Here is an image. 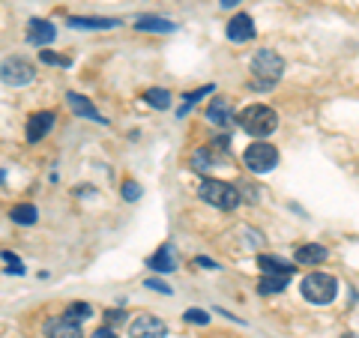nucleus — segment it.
<instances>
[{
    "mask_svg": "<svg viewBox=\"0 0 359 338\" xmlns=\"http://www.w3.org/2000/svg\"><path fill=\"white\" fill-rule=\"evenodd\" d=\"M219 4H222L224 9H231V6H237V4H240V0H219Z\"/></svg>",
    "mask_w": 359,
    "mask_h": 338,
    "instance_id": "473e14b6",
    "label": "nucleus"
},
{
    "mask_svg": "<svg viewBox=\"0 0 359 338\" xmlns=\"http://www.w3.org/2000/svg\"><path fill=\"white\" fill-rule=\"evenodd\" d=\"M287 278H290V276H269V273H264L261 281H257V290H261L264 297H269V294H282V290L287 288Z\"/></svg>",
    "mask_w": 359,
    "mask_h": 338,
    "instance_id": "6ab92c4d",
    "label": "nucleus"
},
{
    "mask_svg": "<svg viewBox=\"0 0 359 338\" xmlns=\"http://www.w3.org/2000/svg\"><path fill=\"white\" fill-rule=\"evenodd\" d=\"M4 269H6V273H13V276H21V273H25V264H21L18 255L4 252Z\"/></svg>",
    "mask_w": 359,
    "mask_h": 338,
    "instance_id": "b1692460",
    "label": "nucleus"
},
{
    "mask_svg": "<svg viewBox=\"0 0 359 338\" xmlns=\"http://www.w3.org/2000/svg\"><path fill=\"white\" fill-rule=\"evenodd\" d=\"M66 105L72 108V114H78V117H87V120H93V123H99V126H108V120L99 114V108L90 102L87 96H81V93H66Z\"/></svg>",
    "mask_w": 359,
    "mask_h": 338,
    "instance_id": "1a4fd4ad",
    "label": "nucleus"
},
{
    "mask_svg": "<svg viewBox=\"0 0 359 338\" xmlns=\"http://www.w3.org/2000/svg\"><path fill=\"white\" fill-rule=\"evenodd\" d=\"M90 338H117V335H114V330H108V326H102V330H96Z\"/></svg>",
    "mask_w": 359,
    "mask_h": 338,
    "instance_id": "2f4dec72",
    "label": "nucleus"
},
{
    "mask_svg": "<svg viewBox=\"0 0 359 338\" xmlns=\"http://www.w3.org/2000/svg\"><path fill=\"white\" fill-rule=\"evenodd\" d=\"M123 198H126V201H138L141 198V186L132 183V180H126V183H123Z\"/></svg>",
    "mask_w": 359,
    "mask_h": 338,
    "instance_id": "cd10ccee",
    "label": "nucleus"
},
{
    "mask_svg": "<svg viewBox=\"0 0 359 338\" xmlns=\"http://www.w3.org/2000/svg\"><path fill=\"white\" fill-rule=\"evenodd\" d=\"M195 266H201V269H219V264L210 261V257H195Z\"/></svg>",
    "mask_w": 359,
    "mask_h": 338,
    "instance_id": "7c9ffc66",
    "label": "nucleus"
},
{
    "mask_svg": "<svg viewBox=\"0 0 359 338\" xmlns=\"http://www.w3.org/2000/svg\"><path fill=\"white\" fill-rule=\"evenodd\" d=\"M135 27L147 30V33H174L177 30L174 21L159 18V15H138V18H135Z\"/></svg>",
    "mask_w": 359,
    "mask_h": 338,
    "instance_id": "f3484780",
    "label": "nucleus"
},
{
    "mask_svg": "<svg viewBox=\"0 0 359 338\" xmlns=\"http://www.w3.org/2000/svg\"><path fill=\"white\" fill-rule=\"evenodd\" d=\"M207 120L212 123V126H231L233 123V105H231V99H212V102L207 105Z\"/></svg>",
    "mask_w": 359,
    "mask_h": 338,
    "instance_id": "ddd939ff",
    "label": "nucleus"
},
{
    "mask_svg": "<svg viewBox=\"0 0 359 338\" xmlns=\"http://www.w3.org/2000/svg\"><path fill=\"white\" fill-rule=\"evenodd\" d=\"M9 219H13L15 224H33L39 219V210L33 204H15L13 210H9Z\"/></svg>",
    "mask_w": 359,
    "mask_h": 338,
    "instance_id": "aec40b11",
    "label": "nucleus"
},
{
    "mask_svg": "<svg viewBox=\"0 0 359 338\" xmlns=\"http://www.w3.org/2000/svg\"><path fill=\"white\" fill-rule=\"evenodd\" d=\"M237 123L243 126V132L252 135V138H266V135L276 132L278 114L269 105H249L237 114Z\"/></svg>",
    "mask_w": 359,
    "mask_h": 338,
    "instance_id": "f257e3e1",
    "label": "nucleus"
},
{
    "mask_svg": "<svg viewBox=\"0 0 359 338\" xmlns=\"http://www.w3.org/2000/svg\"><path fill=\"white\" fill-rule=\"evenodd\" d=\"M257 266L269 276H294V266L287 261H282V257H273V255H261L257 257Z\"/></svg>",
    "mask_w": 359,
    "mask_h": 338,
    "instance_id": "a211bd4d",
    "label": "nucleus"
},
{
    "mask_svg": "<svg viewBox=\"0 0 359 338\" xmlns=\"http://www.w3.org/2000/svg\"><path fill=\"white\" fill-rule=\"evenodd\" d=\"M210 93H212V84H207V87H198V90H192V93H186V102L180 105L177 117H186L189 111H192V108L201 102V99H204V96H210Z\"/></svg>",
    "mask_w": 359,
    "mask_h": 338,
    "instance_id": "412c9836",
    "label": "nucleus"
},
{
    "mask_svg": "<svg viewBox=\"0 0 359 338\" xmlns=\"http://www.w3.org/2000/svg\"><path fill=\"white\" fill-rule=\"evenodd\" d=\"M299 290L309 302H314V306H330V302L339 297V281H335V276H330V273H309L302 278Z\"/></svg>",
    "mask_w": 359,
    "mask_h": 338,
    "instance_id": "7ed1b4c3",
    "label": "nucleus"
},
{
    "mask_svg": "<svg viewBox=\"0 0 359 338\" xmlns=\"http://www.w3.org/2000/svg\"><path fill=\"white\" fill-rule=\"evenodd\" d=\"M198 195L204 198L207 204L219 207V210H233L243 201L240 189L233 186V183H224V180H204L201 189H198Z\"/></svg>",
    "mask_w": 359,
    "mask_h": 338,
    "instance_id": "20e7f679",
    "label": "nucleus"
},
{
    "mask_svg": "<svg viewBox=\"0 0 359 338\" xmlns=\"http://www.w3.org/2000/svg\"><path fill=\"white\" fill-rule=\"evenodd\" d=\"M54 36H57V27L45 18H33L27 25V42L30 45H51Z\"/></svg>",
    "mask_w": 359,
    "mask_h": 338,
    "instance_id": "f8f14e48",
    "label": "nucleus"
},
{
    "mask_svg": "<svg viewBox=\"0 0 359 338\" xmlns=\"http://www.w3.org/2000/svg\"><path fill=\"white\" fill-rule=\"evenodd\" d=\"M150 269L153 273H174L177 269V252H174L171 243H165L162 249L150 257Z\"/></svg>",
    "mask_w": 359,
    "mask_h": 338,
    "instance_id": "2eb2a0df",
    "label": "nucleus"
},
{
    "mask_svg": "<svg viewBox=\"0 0 359 338\" xmlns=\"http://www.w3.org/2000/svg\"><path fill=\"white\" fill-rule=\"evenodd\" d=\"M144 99H147V105H150V108H159V111L171 108V93H168L165 87H153V90H147V93H144Z\"/></svg>",
    "mask_w": 359,
    "mask_h": 338,
    "instance_id": "4be33fe9",
    "label": "nucleus"
},
{
    "mask_svg": "<svg viewBox=\"0 0 359 338\" xmlns=\"http://www.w3.org/2000/svg\"><path fill=\"white\" fill-rule=\"evenodd\" d=\"M45 338H81V323L72 320L69 314L48 318L45 320Z\"/></svg>",
    "mask_w": 359,
    "mask_h": 338,
    "instance_id": "0eeeda50",
    "label": "nucleus"
},
{
    "mask_svg": "<svg viewBox=\"0 0 359 338\" xmlns=\"http://www.w3.org/2000/svg\"><path fill=\"white\" fill-rule=\"evenodd\" d=\"M105 320H111V323H123V320H126V311L114 309V311H108V314H105Z\"/></svg>",
    "mask_w": 359,
    "mask_h": 338,
    "instance_id": "c756f323",
    "label": "nucleus"
},
{
    "mask_svg": "<svg viewBox=\"0 0 359 338\" xmlns=\"http://www.w3.org/2000/svg\"><path fill=\"white\" fill-rule=\"evenodd\" d=\"M285 72V60L278 58L276 51H269V48H261L252 58V75H255V87L257 90H266V87H273L278 78H282Z\"/></svg>",
    "mask_w": 359,
    "mask_h": 338,
    "instance_id": "f03ea898",
    "label": "nucleus"
},
{
    "mask_svg": "<svg viewBox=\"0 0 359 338\" xmlns=\"http://www.w3.org/2000/svg\"><path fill=\"white\" fill-rule=\"evenodd\" d=\"M129 335L132 338H165L168 335V326L159 318H153V314H141V318L132 320Z\"/></svg>",
    "mask_w": 359,
    "mask_h": 338,
    "instance_id": "6e6552de",
    "label": "nucleus"
},
{
    "mask_svg": "<svg viewBox=\"0 0 359 338\" xmlns=\"http://www.w3.org/2000/svg\"><path fill=\"white\" fill-rule=\"evenodd\" d=\"M228 39L231 42H249L252 36H255V21H252V15H245V13H237L231 21H228Z\"/></svg>",
    "mask_w": 359,
    "mask_h": 338,
    "instance_id": "9b49d317",
    "label": "nucleus"
},
{
    "mask_svg": "<svg viewBox=\"0 0 359 338\" xmlns=\"http://www.w3.org/2000/svg\"><path fill=\"white\" fill-rule=\"evenodd\" d=\"M39 58H42L45 63H51V66H69V63H72L69 58H63V54H54V51H42Z\"/></svg>",
    "mask_w": 359,
    "mask_h": 338,
    "instance_id": "bb28decb",
    "label": "nucleus"
},
{
    "mask_svg": "<svg viewBox=\"0 0 359 338\" xmlns=\"http://www.w3.org/2000/svg\"><path fill=\"white\" fill-rule=\"evenodd\" d=\"M144 288L156 290V294H171V288H168L165 281H159V278H147V281H144Z\"/></svg>",
    "mask_w": 359,
    "mask_h": 338,
    "instance_id": "c85d7f7f",
    "label": "nucleus"
},
{
    "mask_svg": "<svg viewBox=\"0 0 359 338\" xmlns=\"http://www.w3.org/2000/svg\"><path fill=\"white\" fill-rule=\"evenodd\" d=\"M51 129H54V114H51V111H36V114H30V120H27V141L36 144Z\"/></svg>",
    "mask_w": 359,
    "mask_h": 338,
    "instance_id": "9d476101",
    "label": "nucleus"
},
{
    "mask_svg": "<svg viewBox=\"0 0 359 338\" xmlns=\"http://www.w3.org/2000/svg\"><path fill=\"white\" fill-rule=\"evenodd\" d=\"M212 165V159H210V153H207V147H201L195 156H192V168H195V171L198 174H204L207 171V168Z\"/></svg>",
    "mask_w": 359,
    "mask_h": 338,
    "instance_id": "393cba45",
    "label": "nucleus"
},
{
    "mask_svg": "<svg viewBox=\"0 0 359 338\" xmlns=\"http://www.w3.org/2000/svg\"><path fill=\"white\" fill-rule=\"evenodd\" d=\"M327 249H323L320 243H302L299 249H297V264H302V266H314V264H323L327 261Z\"/></svg>",
    "mask_w": 359,
    "mask_h": 338,
    "instance_id": "4468645a",
    "label": "nucleus"
},
{
    "mask_svg": "<svg viewBox=\"0 0 359 338\" xmlns=\"http://www.w3.org/2000/svg\"><path fill=\"white\" fill-rule=\"evenodd\" d=\"M69 27L75 30H111V27H120V21L117 18H84V15H72L69 21H66Z\"/></svg>",
    "mask_w": 359,
    "mask_h": 338,
    "instance_id": "dca6fc26",
    "label": "nucleus"
},
{
    "mask_svg": "<svg viewBox=\"0 0 359 338\" xmlns=\"http://www.w3.org/2000/svg\"><path fill=\"white\" fill-rule=\"evenodd\" d=\"M36 78V69H33L30 60H21V58H13L4 63V84L9 87H25Z\"/></svg>",
    "mask_w": 359,
    "mask_h": 338,
    "instance_id": "423d86ee",
    "label": "nucleus"
},
{
    "mask_svg": "<svg viewBox=\"0 0 359 338\" xmlns=\"http://www.w3.org/2000/svg\"><path fill=\"white\" fill-rule=\"evenodd\" d=\"M186 320H189V323L204 326V323H210V314H207L204 309H189V311H186Z\"/></svg>",
    "mask_w": 359,
    "mask_h": 338,
    "instance_id": "a878e982",
    "label": "nucleus"
},
{
    "mask_svg": "<svg viewBox=\"0 0 359 338\" xmlns=\"http://www.w3.org/2000/svg\"><path fill=\"white\" fill-rule=\"evenodd\" d=\"M63 314H69V318H72V320H78V323H81V320H87V318H90V314H93V309H90V306H87V302H72V306H69V309H66Z\"/></svg>",
    "mask_w": 359,
    "mask_h": 338,
    "instance_id": "5701e85b",
    "label": "nucleus"
},
{
    "mask_svg": "<svg viewBox=\"0 0 359 338\" xmlns=\"http://www.w3.org/2000/svg\"><path fill=\"white\" fill-rule=\"evenodd\" d=\"M243 162H245V168H249L252 174H269L278 165V150L273 147V144H266V141H255V144L245 147Z\"/></svg>",
    "mask_w": 359,
    "mask_h": 338,
    "instance_id": "39448f33",
    "label": "nucleus"
},
{
    "mask_svg": "<svg viewBox=\"0 0 359 338\" xmlns=\"http://www.w3.org/2000/svg\"><path fill=\"white\" fill-rule=\"evenodd\" d=\"M344 338H359V335H353V332H347V335H344Z\"/></svg>",
    "mask_w": 359,
    "mask_h": 338,
    "instance_id": "72a5a7b5",
    "label": "nucleus"
}]
</instances>
